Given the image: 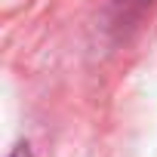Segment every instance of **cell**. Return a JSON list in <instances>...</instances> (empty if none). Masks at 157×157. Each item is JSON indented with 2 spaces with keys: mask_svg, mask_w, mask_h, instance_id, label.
Returning a JSON list of instances; mask_svg holds the SVG:
<instances>
[{
  "mask_svg": "<svg viewBox=\"0 0 157 157\" xmlns=\"http://www.w3.org/2000/svg\"><path fill=\"white\" fill-rule=\"evenodd\" d=\"M10 157H31V151H28V145H19V148H16Z\"/></svg>",
  "mask_w": 157,
  "mask_h": 157,
  "instance_id": "6da1fadb",
  "label": "cell"
}]
</instances>
